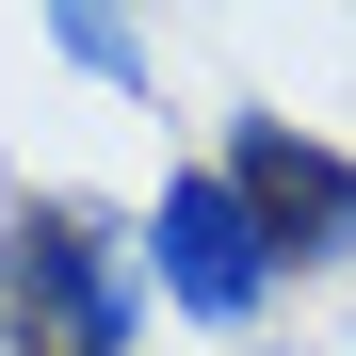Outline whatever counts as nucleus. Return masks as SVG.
<instances>
[{"instance_id": "3", "label": "nucleus", "mask_w": 356, "mask_h": 356, "mask_svg": "<svg viewBox=\"0 0 356 356\" xmlns=\"http://www.w3.org/2000/svg\"><path fill=\"white\" fill-rule=\"evenodd\" d=\"M227 178L259 195V227H275V259H291V275H340V259H356V162H340L324 130L243 113V130H227Z\"/></svg>"}, {"instance_id": "4", "label": "nucleus", "mask_w": 356, "mask_h": 356, "mask_svg": "<svg viewBox=\"0 0 356 356\" xmlns=\"http://www.w3.org/2000/svg\"><path fill=\"white\" fill-rule=\"evenodd\" d=\"M49 49H65L81 81H146V33H130V17H81V0L49 17Z\"/></svg>"}, {"instance_id": "2", "label": "nucleus", "mask_w": 356, "mask_h": 356, "mask_svg": "<svg viewBox=\"0 0 356 356\" xmlns=\"http://www.w3.org/2000/svg\"><path fill=\"white\" fill-rule=\"evenodd\" d=\"M130 243H146V291H162V308H178V324H227V340H243L275 291H291L275 227H259V195H243L227 162H178L162 195H146V227H130Z\"/></svg>"}, {"instance_id": "1", "label": "nucleus", "mask_w": 356, "mask_h": 356, "mask_svg": "<svg viewBox=\"0 0 356 356\" xmlns=\"http://www.w3.org/2000/svg\"><path fill=\"white\" fill-rule=\"evenodd\" d=\"M146 243L113 211H81V195H33L17 227H0V324H17L33 356H130L146 340Z\"/></svg>"}]
</instances>
